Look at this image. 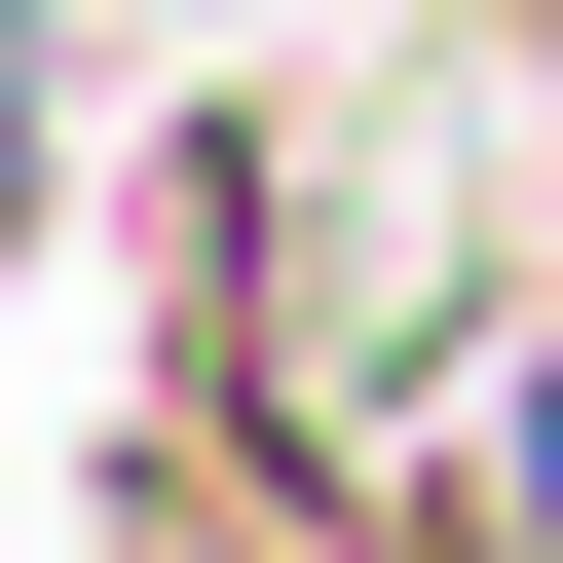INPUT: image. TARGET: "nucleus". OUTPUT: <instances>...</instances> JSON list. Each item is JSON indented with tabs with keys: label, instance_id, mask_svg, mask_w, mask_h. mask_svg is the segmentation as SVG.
Instances as JSON below:
<instances>
[{
	"label": "nucleus",
	"instance_id": "f257e3e1",
	"mask_svg": "<svg viewBox=\"0 0 563 563\" xmlns=\"http://www.w3.org/2000/svg\"><path fill=\"white\" fill-rule=\"evenodd\" d=\"M113 563H301V526H263L225 451H151V488H113Z\"/></svg>",
	"mask_w": 563,
	"mask_h": 563
}]
</instances>
